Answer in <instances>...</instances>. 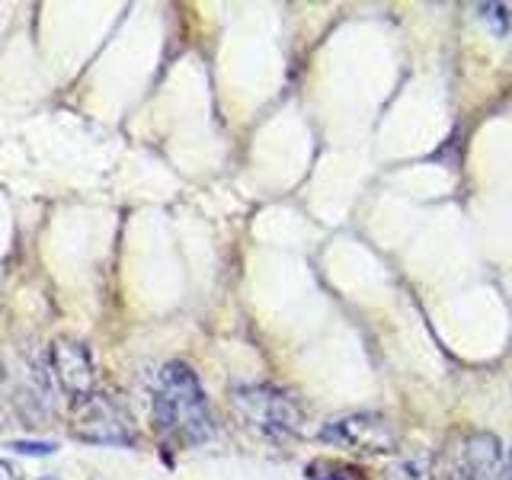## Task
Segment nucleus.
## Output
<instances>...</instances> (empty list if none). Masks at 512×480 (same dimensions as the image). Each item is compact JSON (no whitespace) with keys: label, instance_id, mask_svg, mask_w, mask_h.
<instances>
[{"label":"nucleus","instance_id":"nucleus-1","mask_svg":"<svg viewBox=\"0 0 512 480\" xmlns=\"http://www.w3.org/2000/svg\"><path fill=\"white\" fill-rule=\"evenodd\" d=\"M151 407L160 436L176 445H202L215 436V420L205 391L186 362H167L160 368Z\"/></svg>","mask_w":512,"mask_h":480},{"label":"nucleus","instance_id":"nucleus-2","mask_svg":"<svg viewBox=\"0 0 512 480\" xmlns=\"http://www.w3.org/2000/svg\"><path fill=\"white\" fill-rule=\"evenodd\" d=\"M234 410L244 416V423L269 439H295L304 432L301 404L272 384H240L231 391Z\"/></svg>","mask_w":512,"mask_h":480},{"label":"nucleus","instance_id":"nucleus-3","mask_svg":"<svg viewBox=\"0 0 512 480\" xmlns=\"http://www.w3.org/2000/svg\"><path fill=\"white\" fill-rule=\"evenodd\" d=\"M500 464L503 452L493 432H464L439 452L429 480H500Z\"/></svg>","mask_w":512,"mask_h":480},{"label":"nucleus","instance_id":"nucleus-4","mask_svg":"<svg viewBox=\"0 0 512 480\" xmlns=\"http://www.w3.org/2000/svg\"><path fill=\"white\" fill-rule=\"evenodd\" d=\"M74 436L93 445H128L135 442V429L116 397L93 391L74 404Z\"/></svg>","mask_w":512,"mask_h":480},{"label":"nucleus","instance_id":"nucleus-5","mask_svg":"<svg viewBox=\"0 0 512 480\" xmlns=\"http://www.w3.org/2000/svg\"><path fill=\"white\" fill-rule=\"evenodd\" d=\"M320 439L362 455H391L397 448L394 426L378 413H349L340 420H330L320 429Z\"/></svg>","mask_w":512,"mask_h":480},{"label":"nucleus","instance_id":"nucleus-6","mask_svg":"<svg viewBox=\"0 0 512 480\" xmlns=\"http://www.w3.org/2000/svg\"><path fill=\"white\" fill-rule=\"evenodd\" d=\"M48 365H52V375L58 381V388L68 394L74 404L87 400L93 394V359L84 343L74 340H55L48 346Z\"/></svg>","mask_w":512,"mask_h":480},{"label":"nucleus","instance_id":"nucleus-7","mask_svg":"<svg viewBox=\"0 0 512 480\" xmlns=\"http://www.w3.org/2000/svg\"><path fill=\"white\" fill-rule=\"evenodd\" d=\"M308 480H368L362 468L356 464H346V461H333V458H317L304 468Z\"/></svg>","mask_w":512,"mask_h":480},{"label":"nucleus","instance_id":"nucleus-8","mask_svg":"<svg viewBox=\"0 0 512 480\" xmlns=\"http://www.w3.org/2000/svg\"><path fill=\"white\" fill-rule=\"evenodd\" d=\"M477 10H480V16H484V20L493 26L496 36H506V32H509V23H512L509 7H503V4H480Z\"/></svg>","mask_w":512,"mask_h":480},{"label":"nucleus","instance_id":"nucleus-9","mask_svg":"<svg viewBox=\"0 0 512 480\" xmlns=\"http://www.w3.org/2000/svg\"><path fill=\"white\" fill-rule=\"evenodd\" d=\"M13 452H20V455H52L55 452V442H36V439H20V442H10Z\"/></svg>","mask_w":512,"mask_h":480},{"label":"nucleus","instance_id":"nucleus-10","mask_svg":"<svg viewBox=\"0 0 512 480\" xmlns=\"http://www.w3.org/2000/svg\"><path fill=\"white\" fill-rule=\"evenodd\" d=\"M0 480H23V477H20V471H16L10 461H0Z\"/></svg>","mask_w":512,"mask_h":480},{"label":"nucleus","instance_id":"nucleus-11","mask_svg":"<svg viewBox=\"0 0 512 480\" xmlns=\"http://www.w3.org/2000/svg\"><path fill=\"white\" fill-rule=\"evenodd\" d=\"M503 480H512V452H509V461H506V471H503Z\"/></svg>","mask_w":512,"mask_h":480}]
</instances>
